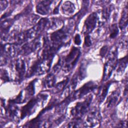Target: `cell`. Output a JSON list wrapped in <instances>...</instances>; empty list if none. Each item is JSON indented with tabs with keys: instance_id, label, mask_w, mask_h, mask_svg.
<instances>
[{
	"instance_id": "obj_18",
	"label": "cell",
	"mask_w": 128,
	"mask_h": 128,
	"mask_svg": "<svg viewBox=\"0 0 128 128\" xmlns=\"http://www.w3.org/2000/svg\"><path fill=\"white\" fill-rule=\"evenodd\" d=\"M112 82H113L109 81L106 82L105 84H104L100 88V90L98 92V101L100 102H102L105 99L106 96L108 94L109 88Z\"/></svg>"
},
{
	"instance_id": "obj_14",
	"label": "cell",
	"mask_w": 128,
	"mask_h": 128,
	"mask_svg": "<svg viewBox=\"0 0 128 128\" xmlns=\"http://www.w3.org/2000/svg\"><path fill=\"white\" fill-rule=\"evenodd\" d=\"M4 108L5 110L6 114L10 118H14L17 117L18 108L15 104H10L8 102V104L6 105H5L4 104Z\"/></svg>"
},
{
	"instance_id": "obj_3",
	"label": "cell",
	"mask_w": 128,
	"mask_h": 128,
	"mask_svg": "<svg viewBox=\"0 0 128 128\" xmlns=\"http://www.w3.org/2000/svg\"><path fill=\"white\" fill-rule=\"evenodd\" d=\"M92 100V96L90 94L84 100L76 102L70 110V114L73 119H82L90 110Z\"/></svg>"
},
{
	"instance_id": "obj_26",
	"label": "cell",
	"mask_w": 128,
	"mask_h": 128,
	"mask_svg": "<svg viewBox=\"0 0 128 128\" xmlns=\"http://www.w3.org/2000/svg\"><path fill=\"white\" fill-rule=\"evenodd\" d=\"M119 32L118 26L116 24H112L110 27V35L109 37L111 39L115 38Z\"/></svg>"
},
{
	"instance_id": "obj_20",
	"label": "cell",
	"mask_w": 128,
	"mask_h": 128,
	"mask_svg": "<svg viewBox=\"0 0 128 128\" xmlns=\"http://www.w3.org/2000/svg\"><path fill=\"white\" fill-rule=\"evenodd\" d=\"M128 8L126 4L123 9L119 22L118 26L121 30L124 29L128 25Z\"/></svg>"
},
{
	"instance_id": "obj_12",
	"label": "cell",
	"mask_w": 128,
	"mask_h": 128,
	"mask_svg": "<svg viewBox=\"0 0 128 128\" xmlns=\"http://www.w3.org/2000/svg\"><path fill=\"white\" fill-rule=\"evenodd\" d=\"M36 79H34L29 82L26 88L22 90L24 102L32 97L35 93V83Z\"/></svg>"
},
{
	"instance_id": "obj_34",
	"label": "cell",
	"mask_w": 128,
	"mask_h": 128,
	"mask_svg": "<svg viewBox=\"0 0 128 128\" xmlns=\"http://www.w3.org/2000/svg\"><path fill=\"white\" fill-rule=\"evenodd\" d=\"M120 42V44L122 48H127V46H128V38L126 36L125 38H124Z\"/></svg>"
},
{
	"instance_id": "obj_9",
	"label": "cell",
	"mask_w": 128,
	"mask_h": 128,
	"mask_svg": "<svg viewBox=\"0 0 128 128\" xmlns=\"http://www.w3.org/2000/svg\"><path fill=\"white\" fill-rule=\"evenodd\" d=\"M99 22V16L97 12H94L89 14L86 19L84 28L83 32L84 35L90 34L96 28Z\"/></svg>"
},
{
	"instance_id": "obj_23",
	"label": "cell",
	"mask_w": 128,
	"mask_h": 128,
	"mask_svg": "<svg viewBox=\"0 0 128 128\" xmlns=\"http://www.w3.org/2000/svg\"><path fill=\"white\" fill-rule=\"evenodd\" d=\"M112 10H113V6L112 4H110L104 7L101 10L100 14L102 16V18L103 20L102 21L103 22L107 21L108 20Z\"/></svg>"
},
{
	"instance_id": "obj_1",
	"label": "cell",
	"mask_w": 128,
	"mask_h": 128,
	"mask_svg": "<svg viewBox=\"0 0 128 128\" xmlns=\"http://www.w3.org/2000/svg\"><path fill=\"white\" fill-rule=\"evenodd\" d=\"M48 98L46 94L40 93L36 97H33L28 100V103L23 106L20 110V119H23L27 116H30L36 110L40 103H43Z\"/></svg>"
},
{
	"instance_id": "obj_27",
	"label": "cell",
	"mask_w": 128,
	"mask_h": 128,
	"mask_svg": "<svg viewBox=\"0 0 128 128\" xmlns=\"http://www.w3.org/2000/svg\"><path fill=\"white\" fill-rule=\"evenodd\" d=\"M83 124L82 119H73L72 122L68 124V126L69 128H78L80 126V124Z\"/></svg>"
},
{
	"instance_id": "obj_25",
	"label": "cell",
	"mask_w": 128,
	"mask_h": 128,
	"mask_svg": "<svg viewBox=\"0 0 128 128\" xmlns=\"http://www.w3.org/2000/svg\"><path fill=\"white\" fill-rule=\"evenodd\" d=\"M86 66L84 64H82L77 72L76 73L78 80H82L86 76Z\"/></svg>"
},
{
	"instance_id": "obj_15",
	"label": "cell",
	"mask_w": 128,
	"mask_h": 128,
	"mask_svg": "<svg viewBox=\"0 0 128 128\" xmlns=\"http://www.w3.org/2000/svg\"><path fill=\"white\" fill-rule=\"evenodd\" d=\"M56 78L55 74L52 72L49 73L44 79L42 81V86L46 88H50L56 84Z\"/></svg>"
},
{
	"instance_id": "obj_13",
	"label": "cell",
	"mask_w": 128,
	"mask_h": 128,
	"mask_svg": "<svg viewBox=\"0 0 128 128\" xmlns=\"http://www.w3.org/2000/svg\"><path fill=\"white\" fill-rule=\"evenodd\" d=\"M120 96V92L118 90L112 92L107 98L106 104L107 108H111L114 107L118 103Z\"/></svg>"
},
{
	"instance_id": "obj_22",
	"label": "cell",
	"mask_w": 128,
	"mask_h": 128,
	"mask_svg": "<svg viewBox=\"0 0 128 128\" xmlns=\"http://www.w3.org/2000/svg\"><path fill=\"white\" fill-rule=\"evenodd\" d=\"M128 64V56H125L121 58L119 60H118L117 66V72L120 74H122L124 71Z\"/></svg>"
},
{
	"instance_id": "obj_10",
	"label": "cell",
	"mask_w": 128,
	"mask_h": 128,
	"mask_svg": "<svg viewBox=\"0 0 128 128\" xmlns=\"http://www.w3.org/2000/svg\"><path fill=\"white\" fill-rule=\"evenodd\" d=\"M14 69L16 72V78L19 82H20L24 76L26 72V64L24 61L20 58L16 60L14 63Z\"/></svg>"
},
{
	"instance_id": "obj_31",
	"label": "cell",
	"mask_w": 128,
	"mask_h": 128,
	"mask_svg": "<svg viewBox=\"0 0 128 128\" xmlns=\"http://www.w3.org/2000/svg\"><path fill=\"white\" fill-rule=\"evenodd\" d=\"M84 46L86 47H89L92 45V40L90 39V34H86L84 35Z\"/></svg>"
},
{
	"instance_id": "obj_30",
	"label": "cell",
	"mask_w": 128,
	"mask_h": 128,
	"mask_svg": "<svg viewBox=\"0 0 128 128\" xmlns=\"http://www.w3.org/2000/svg\"><path fill=\"white\" fill-rule=\"evenodd\" d=\"M108 48L107 46H103L100 50V56L104 58V57L106 54H108Z\"/></svg>"
},
{
	"instance_id": "obj_19",
	"label": "cell",
	"mask_w": 128,
	"mask_h": 128,
	"mask_svg": "<svg viewBox=\"0 0 128 128\" xmlns=\"http://www.w3.org/2000/svg\"><path fill=\"white\" fill-rule=\"evenodd\" d=\"M63 21L58 18H48L47 29L56 30L60 27H62Z\"/></svg>"
},
{
	"instance_id": "obj_21",
	"label": "cell",
	"mask_w": 128,
	"mask_h": 128,
	"mask_svg": "<svg viewBox=\"0 0 128 128\" xmlns=\"http://www.w3.org/2000/svg\"><path fill=\"white\" fill-rule=\"evenodd\" d=\"M69 82V78L66 77L62 81L57 83L54 86V93H58L62 92L67 86Z\"/></svg>"
},
{
	"instance_id": "obj_2",
	"label": "cell",
	"mask_w": 128,
	"mask_h": 128,
	"mask_svg": "<svg viewBox=\"0 0 128 128\" xmlns=\"http://www.w3.org/2000/svg\"><path fill=\"white\" fill-rule=\"evenodd\" d=\"M81 54L80 50L76 46H72L68 54L61 58L62 70L65 72H70L75 66Z\"/></svg>"
},
{
	"instance_id": "obj_7",
	"label": "cell",
	"mask_w": 128,
	"mask_h": 128,
	"mask_svg": "<svg viewBox=\"0 0 128 128\" xmlns=\"http://www.w3.org/2000/svg\"><path fill=\"white\" fill-rule=\"evenodd\" d=\"M41 38L40 36L28 42L20 47L18 53L22 56H27L39 50L41 47Z\"/></svg>"
},
{
	"instance_id": "obj_6",
	"label": "cell",
	"mask_w": 128,
	"mask_h": 128,
	"mask_svg": "<svg viewBox=\"0 0 128 128\" xmlns=\"http://www.w3.org/2000/svg\"><path fill=\"white\" fill-rule=\"evenodd\" d=\"M97 87L98 84L96 82L90 80L86 82L78 90H76L74 92H72L70 95V98L72 101L76 99L80 98L88 94V93L94 91L97 88Z\"/></svg>"
},
{
	"instance_id": "obj_28",
	"label": "cell",
	"mask_w": 128,
	"mask_h": 128,
	"mask_svg": "<svg viewBox=\"0 0 128 128\" xmlns=\"http://www.w3.org/2000/svg\"><path fill=\"white\" fill-rule=\"evenodd\" d=\"M0 78L1 80L4 82H8L10 81V78L8 76V74L6 70L5 69H1L0 70Z\"/></svg>"
},
{
	"instance_id": "obj_35",
	"label": "cell",
	"mask_w": 128,
	"mask_h": 128,
	"mask_svg": "<svg viewBox=\"0 0 128 128\" xmlns=\"http://www.w3.org/2000/svg\"><path fill=\"white\" fill-rule=\"evenodd\" d=\"M118 124V127H126V122L121 121Z\"/></svg>"
},
{
	"instance_id": "obj_24",
	"label": "cell",
	"mask_w": 128,
	"mask_h": 128,
	"mask_svg": "<svg viewBox=\"0 0 128 128\" xmlns=\"http://www.w3.org/2000/svg\"><path fill=\"white\" fill-rule=\"evenodd\" d=\"M84 6H82L81 10L75 15L72 18V19H73V20H74V21H75L76 22H77L78 21H79L82 18L83 16H84L87 10H88V6H86V1H84Z\"/></svg>"
},
{
	"instance_id": "obj_11",
	"label": "cell",
	"mask_w": 128,
	"mask_h": 128,
	"mask_svg": "<svg viewBox=\"0 0 128 128\" xmlns=\"http://www.w3.org/2000/svg\"><path fill=\"white\" fill-rule=\"evenodd\" d=\"M52 0H44L40 1L36 6V12L41 15L48 14L50 10V6L52 3Z\"/></svg>"
},
{
	"instance_id": "obj_29",
	"label": "cell",
	"mask_w": 128,
	"mask_h": 128,
	"mask_svg": "<svg viewBox=\"0 0 128 128\" xmlns=\"http://www.w3.org/2000/svg\"><path fill=\"white\" fill-rule=\"evenodd\" d=\"M40 18V17L38 16L35 15V14H32L31 16H30L28 18L27 20V24L28 26H31V25H35L36 23V24L37 20L38 19Z\"/></svg>"
},
{
	"instance_id": "obj_33",
	"label": "cell",
	"mask_w": 128,
	"mask_h": 128,
	"mask_svg": "<svg viewBox=\"0 0 128 128\" xmlns=\"http://www.w3.org/2000/svg\"><path fill=\"white\" fill-rule=\"evenodd\" d=\"M8 2L6 0H0V10L2 11L4 10L8 6Z\"/></svg>"
},
{
	"instance_id": "obj_5",
	"label": "cell",
	"mask_w": 128,
	"mask_h": 128,
	"mask_svg": "<svg viewBox=\"0 0 128 128\" xmlns=\"http://www.w3.org/2000/svg\"><path fill=\"white\" fill-rule=\"evenodd\" d=\"M118 50L116 48L110 51L108 54L107 60L104 65L102 80L106 81L110 77L112 72L116 68L118 63Z\"/></svg>"
},
{
	"instance_id": "obj_16",
	"label": "cell",
	"mask_w": 128,
	"mask_h": 128,
	"mask_svg": "<svg viewBox=\"0 0 128 128\" xmlns=\"http://www.w3.org/2000/svg\"><path fill=\"white\" fill-rule=\"evenodd\" d=\"M14 44H7L1 46V52L8 57L14 56L16 53V50Z\"/></svg>"
},
{
	"instance_id": "obj_36",
	"label": "cell",
	"mask_w": 128,
	"mask_h": 128,
	"mask_svg": "<svg viewBox=\"0 0 128 128\" xmlns=\"http://www.w3.org/2000/svg\"><path fill=\"white\" fill-rule=\"evenodd\" d=\"M60 5V3L54 8V9L53 10V14H58V10H59L58 8H59Z\"/></svg>"
},
{
	"instance_id": "obj_8",
	"label": "cell",
	"mask_w": 128,
	"mask_h": 128,
	"mask_svg": "<svg viewBox=\"0 0 128 128\" xmlns=\"http://www.w3.org/2000/svg\"><path fill=\"white\" fill-rule=\"evenodd\" d=\"M85 122H84V127H94L98 124L101 120L100 112L98 108L94 107L90 108Z\"/></svg>"
},
{
	"instance_id": "obj_17",
	"label": "cell",
	"mask_w": 128,
	"mask_h": 128,
	"mask_svg": "<svg viewBox=\"0 0 128 128\" xmlns=\"http://www.w3.org/2000/svg\"><path fill=\"white\" fill-rule=\"evenodd\" d=\"M62 12L66 15L72 14L75 10L74 4L70 1L64 2L61 6Z\"/></svg>"
},
{
	"instance_id": "obj_4",
	"label": "cell",
	"mask_w": 128,
	"mask_h": 128,
	"mask_svg": "<svg viewBox=\"0 0 128 128\" xmlns=\"http://www.w3.org/2000/svg\"><path fill=\"white\" fill-rule=\"evenodd\" d=\"M70 34V33L68 28L63 26L50 34L48 38L52 44L60 48L67 43Z\"/></svg>"
},
{
	"instance_id": "obj_32",
	"label": "cell",
	"mask_w": 128,
	"mask_h": 128,
	"mask_svg": "<svg viewBox=\"0 0 128 128\" xmlns=\"http://www.w3.org/2000/svg\"><path fill=\"white\" fill-rule=\"evenodd\" d=\"M74 43L78 46H79L82 40H81V38L79 34H77L75 35L74 37Z\"/></svg>"
}]
</instances>
